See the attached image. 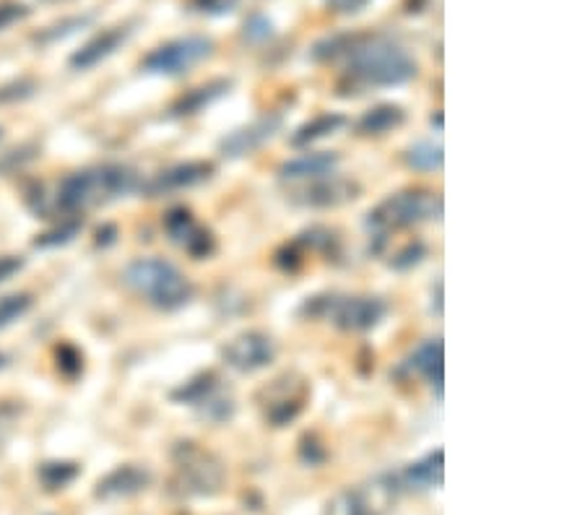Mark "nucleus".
Returning a JSON list of instances; mask_svg holds the SVG:
<instances>
[{
    "instance_id": "nucleus-1",
    "label": "nucleus",
    "mask_w": 585,
    "mask_h": 515,
    "mask_svg": "<svg viewBox=\"0 0 585 515\" xmlns=\"http://www.w3.org/2000/svg\"><path fill=\"white\" fill-rule=\"evenodd\" d=\"M315 58L336 60L347 58V75L351 84L367 86H398L417 75V63L409 52L383 34H343L315 47Z\"/></svg>"
},
{
    "instance_id": "nucleus-2",
    "label": "nucleus",
    "mask_w": 585,
    "mask_h": 515,
    "mask_svg": "<svg viewBox=\"0 0 585 515\" xmlns=\"http://www.w3.org/2000/svg\"><path fill=\"white\" fill-rule=\"evenodd\" d=\"M136 188V175L120 164H105V167L81 169L68 175L60 183L58 206L66 214L92 209V206L115 201V198L130 194Z\"/></svg>"
},
{
    "instance_id": "nucleus-3",
    "label": "nucleus",
    "mask_w": 585,
    "mask_h": 515,
    "mask_svg": "<svg viewBox=\"0 0 585 515\" xmlns=\"http://www.w3.org/2000/svg\"><path fill=\"white\" fill-rule=\"evenodd\" d=\"M126 284L160 311H177L192 297L190 281L162 258H139L126 269Z\"/></svg>"
},
{
    "instance_id": "nucleus-4",
    "label": "nucleus",
    "mask_w": 585,
    "mask_h": 515,
    "mask_svg": "<svg viewBox=\"0 0 585 515\" xmlns=\"http://www.w3.org/2000/svg\"><path fill=\"white\" fill-rule=\"evenodd\" d=\"M443 214V201L437 194L430 190H406V194H396L370 211V224L375 230H401V226H414L430 219H440Z\"/></svg>"
},
{
    "instance_id": "nucleus-5",
    "label": "nucleus",
    "mask_w": 585,
    "mask_h": 515,
    "mask_svg": "<svg viewBox=\"0 0 585 515\" xmlns=\"http://www.w3.org/2000/svg\"><path fill=\"white\" fill-rule=\"evenodd\" d=\"M175 469H177V490L188 498H206L217 494L224 484V469L217 458L196 448L192 443H183L175 450Z\"/></svg>"
},
{
    "instance_id": "nucleus-6",
    "label": "nucleus",
    "mask_w": 585,
    "mask_h": 515,
    "mask_svg": "<svg viewBox=\"0 0 585 515\" xmlns=\"http://www.w3.org/2000/svg\"><path fill=\"white\" fill-rule=\"evenodd\" d=\"M313 315H326L347 331H370L385 315V302L377 297H326L307 305Z\"/></svg>"
},
{
    "instance_id": "nucleus-7",
    "label": "nucleus",
    "mask_w": 585,
    "mask_h": 515,
    "mask_svg": "<svg viewBox=\"0 0 585 515\" xmlns=\"http://www.w3.org/2000/svg\"><path fill=\"white\" fill-rule=\"evenodd\" d=\"M213 50V43L206 37H180L164 43L151 50L143 60V68L149 73H162V75H180L190 71L192 66H198L206 60Z\"/></svg>"
},
{
    "instance_id": "nucleus-8",
    "label": "nucleus",
    "mask_w": 585,
    "mask_h": 515,
    "mask_svg": "<svg viewBox=\"0 0 585 515\" xmlns=\"http://www.w3.org/2000/svg\"><path fill=\"white\" fill-rule=\"evenodd\" d=\"M394 479H381L370 487L343 490L328 503V515H383L396 494Z\"/></svg>"
},
{
    "instance_id": "nucleus-9",
    "label": "nucleus",
    "mask_w": 585,
    "mask_h": 515,
    "mask_svg": "<svg viewBox=\"0 0 585 515\" xmlns=\"http://www.w3.org/2000/svg\"><path fill=\"white\" fill-rule=\"evenodd\" d=\"M164 230H167L172 243L180 245L192 258H209L217 250V239L192 219L188 209H172L164 216Z\"/></svg>"
},
{
    "instance_id": "nucleus-10",
    "label": "nucleus",
    "mask_w": 585,
    "mask_h": 515,
    "mask_svg": "<svg viewBox=\"0 0 585 515\" xmlns=\"http://www.w3.org/2000/svg\"><path fill=\"white\" fill-rule=\"evenodd\" d=\"M273 354H277V347L260 331H247L224 347L226 365L239 370V373H256V370L271 365Z\"/></svg>"
},
{
    "instance_id": "nucleus-11",
    "label": "nucleus",
    "mask_w": 585,
    "mask_h": 515,
    "mask_svg": "<svg viewBox=\"0 0 585 515\" xmlns=\"http://www.w3.org/2000/svg\"><path fill=\"white\" fill-rule=\"evenodd\" d=\"M211 172H213V164H209V162L175 164V167H169V169L160 172V175H154V180L147 185V194L162 196V194H172V190L192 188V185L209 180Z\"/></svg>"
},
{
    "instance_id": "nucleus-12",
    "label": "nucleus",
    "mask_w": 585,
    "mask_h": 515,
    "mask_svg": "<svg viewBox=\"0 0 585 515\" xmlns=\"http://www.w3.org/2000/svg\"><path fill=\"white\" fill-rule=\"evenodd\" d=\"M356 194H360V188L354 183L341 180V177H318L305 190H300L294 196V201L302 206H313V209H328V206L351 201V198H356Z\"/></svg>"
},
{
    "instance_id": "nucleus-13",
    "label": "nucleus",
    "mask_w": 585,
    "mask_h": 515,
    "mask_svg": "<svg viewBox=\"0 0 585 515\" xmlns=\"http://www.w3.org/2000/svg\"><path fill=\"white\" fill-rule=\"evenodd\" d=\"M128 37H130L128 26H113V30L100 32L96 37L89 39V43L81 47V50H75L71 55V66L75 68V71H89V68L100 66L102 60H107L109 55H113L122 43H126Z\"/></svg>"
},
{
    "instance_id": "nucleus-14",
    "label": "nucleus",
    "mask_w": 585,
    "mask_h": 515,
    "mask_svg": "<svg viewBox=\"0 0 585 515\" xmlns=\"http://www.w3.org/2000/svg\"><path fill=\"white\" fill-rule=\"evenodd\" d=\"M149 482L151 477L143 469H139V466H120V469L109 471L105 479H100L94 494L100 500H120L147 490Z\"/></svg>"
},
{
    "instance_id": "nucleus-15",
    "label": "nucleus",
    "mask_w": 585,
    "mask_h": 515,
    "mask_svg": "<svg viewBox=\"0 0 585 515\" xmlns=\"http://www.w3.org/2000/svg\"><path fill=\"white\" fill-rule=\"evenodd\" d=\"M279 126H281V120L277 118V115H271V118H260L253 122V126L239 128V130H234L232 136H226V139L222 141V151L226 156L250 154V151L264 147V143L277 133Z\"/></svg>"
},
{
    "instance_id": "nucleus-16",
    "label": "nucleus",
    "mask_w": 585,
    "mask_h": 515,
    "mask_svg": "<svg viewBox=\"0 0 585 515\" xmlns=\"http://www.w3.org/2000/svg\"><path fill=\"white\" fill-rule=\"evenodd\" d=\"M394 482L398 490H417V492H424V490H435V487L443 484V450H435L430 453V456H424L422 461L406 466V469L394 477Z\"/></svg>"
},
{
    "instance_id": "nucleus-17",
    "label": "nucleus",
    "mask_w": 585,
    "mask_h": 515,
    "mask_svg": "<svg viewBox=\"0 0 585 515\" xmlns=\"http://www.w3.org/2000/svg\"><path fill=\"white\" fill-rule=\"evenodd\" d=\"M336 167H339V156L320 151V154H302L297 160L281 164L279 175L284 180H318V177H328Z\"/></svg>"
},
{
    "instance_id": "nucleus-18",
    "label": "nucleus",
    "mask_w": 585,
    "mask_h": 515,
    "mask_svg": "<svg viewBox=\"0 0 585 515\" xmlns=\"http://www.w3.org/2000/svg\"><path fill=\"white\" fill-rule=\"evenodd\" d=\"M409 365L414 367L419 375L426 377L440 394V388H443V341L440 339L424 341L422 347L411 354Z\"/></svg>"
},
{
    "instance_id": "nucleus-19",
    "label": "nucleus",
    "mask_w": 585,
    "mask_h": 515,
    "mask_svg": "<svg viewBox=\"0 0 585 515\" xmlns=\"http://www.w3.org/2000/svg\"><path fill=\"white\" fill-rule=\"evenodd\" d=\"M403 120H406V115L401 107L381 105V107L370 109V113H364L356 128H360V133L364 136H383V133H388V130L401 126Z\"/></svg>"
},
{
    "instance_id": "nucleus-20",
    "label": "nucleus",
    "mask_w": 585,
    "mask_h": 515,
    "mask_svg": "<svg viewBox=\"0 0 585 515\" xmlns=\"http://www.w3.org/2000/svg\"><path fill=\"white\" fill-rule=\"evenodd\" d=\"M226 89H230V81H211V84L192 89V92L185 94V97L177 102L175 107H172V113H175V115H196V113H201L203 107H209L211 102H217L219 97H222Z\"/></svg>"
},
{
    "instance_id": "nucleus-21",
    "label": "nucleus",
    "mask_w": 585,
    "mask_h": 515,
    "mask_svg": "<svg viewBox=\"0 0 585 515\" xmlns=\"http://www.w3.org/2000/svg\"><path fill=\"white\" fill-rule=\"evenodd\" d=\"M343 122L347 120H343V115H339V113L318 115V118L305 122V126L297 130V136H294L292 143L294 147H307V143L320 141V139H326V136L336 133V130L343 128Z\"/></svg>"
},
{
    "instance_id": "nucleus-22",
    "label": "nucleus",
    "mask_w": 585,
    "mask_h": 515,
    "mask_svg": "<svg viewBox=\"0 0 585 515\" xmlns=\"http://www.w3.org/2000/svg\"><path fill=\"white\" fill-rule=\"evenodd\" d=\"M79 473H81V469L75 464L47 461V464L39 466V482L45 484V490L58 492V490H66V487L71 484L75 477H79Z\"/></svg>"
},
{
    "instance_id": "nucleus-23",
    "label": "nucleus",
    "mask_w": 585,
    "mask_h": 515,
    "mask_svg": "<svg viewBox=\"0 0 585 515\" xmlns=\"http://www.w3.org/2000/svg\"><path fill=\"white\" fill-rule=\"evenodd\" d=\"M406 162H409L414 169L424 172L440 169L443 167V149L435 147V143H417V147L406 151Z\"/></svg>"
},
{
    "instance_id": "nucleus-24",
    "label": "nucleus",
    "mask_w": 585,
    "mask_h": 515,
    "mask_svg": "<svg viewBox=\"0 0 585 515\" xmlns=\"http://www.w3.org/2000/svg\"><path fill=\"white\" fill-rule=\"evenodd\" d=\"M213 394H217V377L209 373V375H201L198 381H192L185 388L177 390L175 398L177 401H188V403H196V407H203V403L209 401Z\"/></svg>"
},
{
    "instance_id": "nucleus-25",
    "label": "nucleus",
    "mask_w": 585,
    "mask_h": 515,
    "mask_svg": "<svg viewBox=\"0 0 585 515\" xmlns=\"http://www.w3.org/2000/svg\"><path fill=\"white\" fill-rule=\"evenodd\" d=\"M32 307V294L19 292L9 294V297H0V328H9L13 320L24 318Z\"/></svg>"
},
{
    "instance_id": "nucleus-26",
    "label": "nucleus",
    "mask_w": 585,
    "mask_h": 515,
    "mask_svg": "<svg viewBox=\"0 0 585 515\" xmlns=\"http://www.w3.org/2000/svg\"><path fill=\"white\" fill-rule=\"evenodd\" d=\"M30 16V9L24 3H16V0H3L0 3V32L9 30V26L24 22Z\"/></svg>"
},
{
    "instance_id": "nucleus-27",
    "label": "nucleus",
    "mask_w": 585,
    "mask_h": 515,
    "mask_svg": "<svg viewBox=\"0 0 585 515\" xmlns=\"http://www.w3.org/2000/svg\"><path fill=\"white\" fill-rule=\"evenodd\" d=\"M245 37L253 39V43H260V39L271 37V22L264 16H253L245 22Z\"/></svg>"
},
{
    "instance_id": "nucleus-28",
    "label": "nucleus",
    "mask_w": 585,
    "mask_h": 515,
    "mask_svg": "<svg viewBox=\"0 0 585 515\" xmlns=\"http://www.w3.org/2000/svg\"><path fill=\"white\" fill-rule=\"evenodd\" d=\"M422 256H424V247L422 245H419V243L417 245H409L401 253V256L394 258V266H396V269H409V266L419 264V260H422Z\"/></svg>"
},
{
    "instance_id": "nucleus-29",
    "label": "nucleus",
    "mask_w": 585,
    "mask_h": 515,
    "mask_svg": "<svg viewBox=\"0 0 585 515\" xmlns=\"http://www.w3.org/2000/svg\"><path fill=\"white\" fill-rule=\"evenodd\" d=\"M75 232H79V222H71V224H66L63 230H55L52 235H45V237H39L37 239V245H58V243H68V239H71Z\"/></svg>"
},
{
    "instance_id": "nucleus-30",
    "label": "nucleus",
    "mask_w": 585,
    "mask_h": 515,
    "mask_svg": "<svg viewBox=\"0 0 585 515\" xmlns=\"http://www.w3.org/2000/svg\"><path fill=\"white\" fill-rule=\"evenodd\" d=\"M22 269H24V258L0 256V284H3V281H9L11 277H16V273Z\"/></svg>"
},
{
    "instance_id": "nucleus-31",
    "label": "nucleus",
    "mask_w": 585,
    "mask_h": 515,
    "mask_svg": "<svg viewBox=\"0 0 585 515\" xmlns=\"http://www.w3.org/2000/svg\"><path fill=\"white\" fill-rule=\"evenodd\" d=\"M89 19H71V22H63L60 26H52V30H47L43 34V39H58V37H66V34H73L75 26H84Z\"/></svg>"
},
{
    "instance_id": "nucleus-32",
    "label": "nucleus",
    "mask_w": 585,
    "mask_h": 515,
    "mask_svg": "<svg viewBox=\"0 0 585 515\" xmlns=\"http://www.w3.org/2000/svg\"><path fill=\"white\" fill-rule=\"evenodd\" d=\"M68 365H73L75 373H79V370H81V354L75 352L73 347H63L58 352V367L63 370V373H68Z\"/></svg>"
},
{
    "instance_id": "nucleus-33",
    "label": "nucleus",
    "mask_w": 585,
    "mask_h": 515,
    "mask_svg": "<svg viewBox=\"0 0 585 515\" xmlns=\"http://www.w3.org/2000/svg\"><path fill=\"white\" fill-rule=\"evenodd\" d=\"M367 3L370 0H328V5L336 13H356V11H362Z\"/></svg>"
},
{
    "instance_id": "nucleus-34",
    "label": "nucleus",
    "mask_w": 585,
    "mask_h": 515,
    "mask_svg": "<svg viewBox=\"0 0 585 515\" xmlns=\"http://www.w3.org/2000/svg\"><path fill=\"white\" fill-rule=\"evenodd\" d=\"M196 5L209 13H224V11H232L234 0H196Z\"/></svg>"
},
{
    "instance_id": "nucleus-35",
    "label": "nucleus",
    "mask_w": 585,
    "mask_h": 515,
    "mask_svg": "<svg viewBox=\"0 0 585 515\" xmlns=\"http://www.w3.org/2000/svg\"><path fill=\"white\" fill-rule=\"evenodd\" d=\"M5 365V356L3 354H0V367H3Z\"/></svg>"
},
{
    "instance_id": "nucleus-36",
    "label": "nucleus",
    "mask_w": 585,
    "mask_h": 515,
    "mask_svg": "<svg viewBox=\"0 0 585 515\" xmlns=\"http://www.w3.org/2000/svg\"><path fill=\"white\" fill-rule=\"evenodd\" d=\"M0 139H3V128H0Z\"/></svg>"
},
{
    "instance_id": "nucleus-37",
    "label": "nucleus",
    "mask_w": 585,
    "mask_h": 515,
    "mask_svg": "<svg viewBox=\"0 0 585 515\" xmlns=\"http://www.w3.org/2000/svg\"><path fill=\"white\" fill-rule=\"evenodd\" d=\"M52 3H58V0H52Z\"/></svg>"
}]
</instances>
